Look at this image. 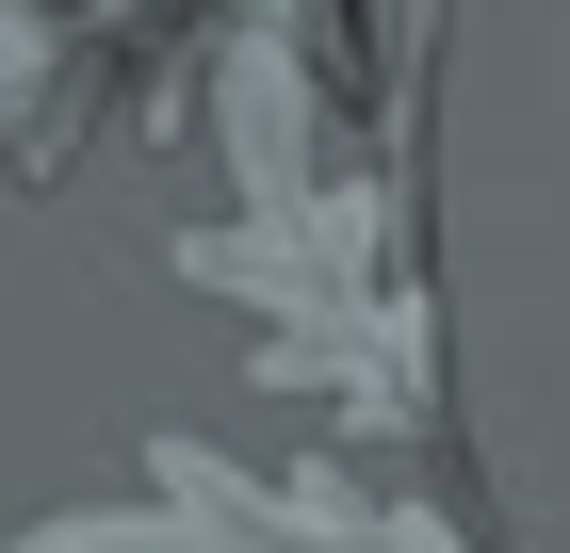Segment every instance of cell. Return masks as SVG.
<instances>
[{"instance_id": "cell-1", "label": "cell", "mask_w": 570, "mask_h": 553, "mask_svg": "<svg viewBox=\"0 0 570 553\" xmlns=\"http://www.w3.org/2000/svg\"><path fill=\"white\" fill-rule=\"evenodd\" d=\"M179 277H213L245 309V358L277 391H326L343 424H424L440 358L392 260V196L358 179L294 33H228V228H196Z\"/></svg>"}, {"instance_id": "cell-2", "label": "cell", "mask_w": 570, "mask_h": 553, "mask_svg": "<svg viewBox=\"0 0 570 553\" xmlns=\"http://www.w3.org/2000/svg\"><path fill=\"white\" fill-rule=\"evenodd\" d=\"M17 553H456L424 505H358L343 472H228L196 440L147 456V505H82L33 521Z\"/></svg>"}]
</instances>
